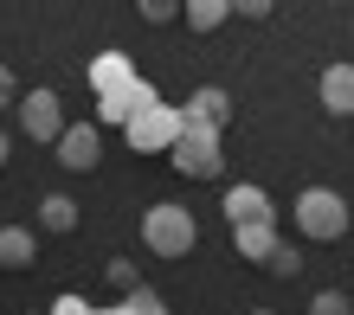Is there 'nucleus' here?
<instances>
[{
	"mask_svg": "<svg viewBox=\"0 0 354 315\" xmlns=\"http://www.w3.org/2000/svg\"><path fill=\"white\" fill-rule=\"evenodd\" d=\"M142 245H149L155 258H168V264H180L187 251L200 245V225H194V213H187V206H174V200H161V206H149V213H142Z\"/></svg>",
	"mask_w": 354,
	"mask_h": 315,
	"instance_id": "nucleus-1",
	"label": "nucleus"
},
{
	"mask_svg": "<svg viewBox=\"0 0 354 315\" xmlns=\"http://www.w3.org/2000/svg\"><path fill=\"white\" fill-rule=\"evenodd\" d=\"M297 232L316 238V245H335L348 232V200L335 193V187H303L297 193Z\"/></svg>",
	"mask_w": 354,
	"mask_h": 315,
	"instance_id": "nucleus-2",
	"label": "nucleus"
},
{
	"mask_svg": "<svg viewBox=\"0 0 354 315\" xmlns=\"http://www.w3.org/2000/svg\"><path fill=\"white\" fill-rule=\"evenodd\" d=\"M168 161H174V174H187V180H213L225 167V135L219 129H187V122H180Z\"/></svg>",
	"mask_w": 354,
	"mask_h": 315,
	"instance_id": "nucleus-3",
	"label": "nucleus"
},
{
	"mask_svg": "<svg viewBox=\"0 0 354 315\" xmlns=\"http://www.w3.org/2000/svg\"><path fill=\"white\" fill-rule=\"evenodd\" d=\"M174 135H180V110L174 103H149V110H136L129 122H122V142H129L136 155H168L174 149Z\"/></svg>",
	"mask_w": 354,
	"mask_h": 315,
	"instance_id": "nucleus-4",
	"label": "nucleus"
},
{
	"mask_svg": "<svg viewBox=\"0 0 354 315\" xmlns=\"http://www.w3.org/2000/svg\"><path fill=\"white\" fill-rule=\"evenodd\" d=\"M52 149H58V167H71V174H91V167L103 161V129H97V122H65Z\"/></svg>",
	"mask_w": 354,
	"mask_h": 315,
	"instance_id": "nucleus-5",
	"label": "nucleus"
},
{
	"mask_svg": "<svg viewBox=\"0 0 354 315\" xmlns=\"http://www.w3.org/2000/svg\"><path fill=\"white\" fill-rule=\"evenodd\" d=\"M58 129H65V103H58L52 90H26V97H19V135L58 142Z\"/></svg>",
	"mask_w": 354,
	"mask_h": 315,
	"instance_id": "nucleus-6",
	"label": "nucleus"
},
{
	"mask_svg": "<svg viewBox=\"0 0 354 315\" xmlns=\"http://www.w3.org/2000/svg\"><path fill=\"white\" fill-rule=\"evenodd\" d=\"M180 122H187V129H219L225 135V122H232V97H225L219 84H200V90L180 103Z\"/></svg>",
	"mask_w": 354,
	"mask_h": 315,
	"instance_id": "nucleus-7",
	"label": "nucleus"
},
{
	"mask_svg": "<svg viewBox=\"0 0 354 315\" xmlns=\"http://www.w3.org/2000/svg\"><path fill=\"white\" fill-rule=\"evenodd\" d=\"M149 103H155L149 77H136L129 90H116V97H97V129H122V122H129L136 110H149Z\"/></svg>",
	"mask_w": 354,
	"mask_h": 315,
	"instance_id": "nucleus-8",
	"label": "nucleus"
},
{
	"mask_svg": "<svg viewBox=\"0 0 354 315\" xmlns=\"http://www.w3.org/2000/svg\"><path fill=\"white\" fill-rule=\"evenodd\" d=\"M129 84H136L129 52H97V58H91V90H97V97H116V90H129Z\"/></svg>",
	"mask_w": 354,
	"mask_h": 315,
	"instance_id": "nucleus-9",
	"label": "nucleus"
},
{
	"mask_svg": "<svg viewBox=\"0 0 354 315\" xmlns=\"http://www.w3.org/2000/svg\"><path fill=\"white\" fill-rule=\"evenodd\" d=\"M316 97H322L328 116H354V65H328L322 84H316Z\"/></svg>",
	"mask_w": 354,
	"mask_h": 315,
	"instance_id": "nucleus-10",
	"label": "nucleus"
},
{
	"mask_svg": "<svg viewBox=\"0 0 354 315\" xmlns=\"http://www.w3.org/2000/svg\"><path fill=\"white\" fill-rule=\"evenodd\" d=\"M225 219L232 225H258V219H277V206L264 200V187H225Z\"/></svg>",
	"mask_w": 354,
	"mask_h": 315,
	"instance_id": "nucleus-11",
	"label": "nucleus"
},
{
	"mask_svg": "<svg viewBox=\"0 0 354 315\" xmlns=\"http://www.w3.org/2000/svg\"><path fill=\"white\" fill-rule=\"evenodd\" d=\"M77 219H84V206H77L71 193H46V200H39V232L71 238V232H77Z\"/></svg>",
	"mask_w": 354,
	"mask_h": 315,
	"instance_id": "nucleus-12",
	"label": "nucleus"
},
{
	"mask_svg": "<svg viewBox=\"0 0 354 315\" xmlns=\"http://www.w3.org/2000/svg\"><path fill=\"white\" fill-rule=\"evenodd\" d=\"M32 258H39V238L26 225H0V270H32Z\"/></svg>",
	"mask_w": 354,
	"mask_h": 315,
	"instance_id": "nucleus-13",
	"label": "nucleus"
},
{
	"mask_svg": "<svg viewBox=\"0 0 354 315\" xmlns=\"http://www.w3.org/2000/svg\"><path fill=\"white\" fill-rule=\"evenodd\" d=\"M232 245H239V258L264 264V258H270V245H277V219H258V225H232Z\"/></svg>",
	"mask_w": 354,
	"mask_h": 315,
	"instance_id": "nucleus-14",
	"label": "nucleus"
},
{
	"mask_svg": "<svg viewBox=\"0 0 354 315\" xmlns=\"http://www.w3.org/2000/svg\"><path fill=\"white\" fill-rule=\"evenodd\" d=\"M225 13H232L225 0H180V19H187L194 32H219V26H225Z\"/></svg>",
	"mask_w": 354,
	"mask_h": 315,
	"instance_id": "nucleus-15",
	"label": "nucleus"
},
{
	"mask_svg": "<svg viewBox=\"0 0 354 315\" xmlns=\"http://www.w3.org/2000/svg\"><path fill=\"white\" fill-rule=\"evenodd\" d=\"M258 270H270V277H297V270H303V251L277 238V245H270V258H264Z\"/></svg>",
	"mask_w": 354,
	"mask_h": 315,
	"instance_id": "nucleus-16",
	"label": "nucleus"
},
{
	"mask_svg": "<svg viewBox=\"0 0 354 315\" xmlns=\"http://www.w3.org/2000/svg\"><path fill=\"white\" fill-rule=\"evenodd\" d=\"M103 283H110L116 296H129V289H136L142 277H136V264H129V258H110V264H103Z\"/></svg>",
	"mask_w": 354,
	"mask_h": 315,
	"instance_id": "nucleus-17",
	"label": "nucleus"
},
{
	"mask_svg": "<svg viewBox=\"0 0 354 315\" xmlns=\"http://www.w3.org/2000/svg\"><path fill=\"white\" fill-rule=\"evenodd\" d=\"M122 309H129V315H168V303H161V296H155L149 283H136L129 296H122Z\"/></svg>",
	"mask_w": 354,
	"mask_h": 315,
	"instance_id": "nucleus-18",
	"label": "nucleus"
},
{
	"mask_svg": "<svg viewBox=\"0 0 354 315\" xmlns=\"http://www.w3.org/2000/svg\"><path fill=\"white\" fill-rule=\"evenodd\" d=\"M309 315H354V303L342 289H316V296H309Z\"/></svg>",
	"mask_w": 354,
	"mask_h": 315,
	"instance_id": "nucleus-19",
	"label": "nucleus"
},
{
	"mask_svg": "<svg viewBox=\"0 0 354 315\" xmlns=\"http://www.w3.org/2000/svg\"><path fill=\"white\" fill-rule=\"evenodd\" d=\"M225 7H232L239 19H270V13H277V0H225Z\"/></svg>",
	"mask_w": 354,
	"mask_h": 315,
	"instance_id": "nucleus-20",
	"label": "nucleus"
},
{
	"mask_svg": "<svg viewBox=\"0 0 354 315\" xmlns=\"http://www.w3.org/2000/svg\"><path fill=\"white\" fill-rule=\"evenodd\" d=\"M142 19H149V26H168V19H174V0H142Z\"/></svg>",
	"mask_w": 354,
	"mask_h": 315,
	"instance_id": "nucleus-21",
	"label": "nucleus"
},
{
	"mask_svg": "<svg viewBox=\"0 0 354 315\" xmlns=\"http://www.w3.org/2000/svg\"><path fill=\"white\" fill-rule=\"evenodd\" d=\"M52 315H91V303H84V296H77V289H65V296H58V303H52Z\"/></svg>",
	"mask_w": 354,
	"mask_h": 315,
	"instance_id": "nucleus-22",
	"label": "nucleus"
},
{
	"mask_svg": "<svg viewBox=\"0 0 354 315\" xmlns=\"http://www.w3.org/2000/svg\"><path fill=\"white\" fill-rule=\"evenodd\" d=\"M13 103H19V77L0 65V110H13Z\"/></svg>",
	"mask_w": 354,
	"mask_h": 315,
	"instance_id": "nucleus-23",
	"label": "nucleus"
},
{
	"mask_svg": "<svg viewBox=\"0 0 354 315\" xmlns=\"http://www.w3.org/2000/svg\"><path fill=\"white\" fill-rule=\"evenodd\" d=\"M7 155H13V142H7V129H0V167H7Z\"/></svg>",
	"mask_w": 354,
	"mask_h": 315,
	"instance_id": "nucleus-24",
	"label": "nucleus"
},
{
	"mask_svg": "<svg viewBox=\"0 0 354 315\" xmlns=\"http://www.w3.org/2000/svg\"><path fill=\"white\" fill-rule=\"evenodd\" d=\"M91 315H129V309H122V303H110V309H91Z\"/></svg>",
	"mask_w": 354,
	"mask_h": 315,
	"instance_id": "nucleus-25",
	"label": "nucleus"
},
{
	"mask_svg": "<svg viewBox=\"0 0 354 315\" xmlns=\"http://www.w3.org/2000/svg\"><path fill=\"white\" fill-rule=\"evenodd\" d=\"M252 315H277V309H252Z\"/></svg>",
	"mask_w": 354,
	"mask_h": 315,
	"instance_id": "nucleus-26",
	"label": "nucleus"
},
{
	"mask_svg": "<svg viewBox=\"0 0 354 315\" xmlns=\"http://www.w3.org/2000/svg\"><path fill=\"white\" fill-rule=\"evenodd\" d=\"M328 7H335V0H328Z\"/></svg>",
	"mask_w": 354,
	"mask_h": 315,
	"instance_id": "nucleus-27",
	"label": "nucleus"
}]
</instances>
